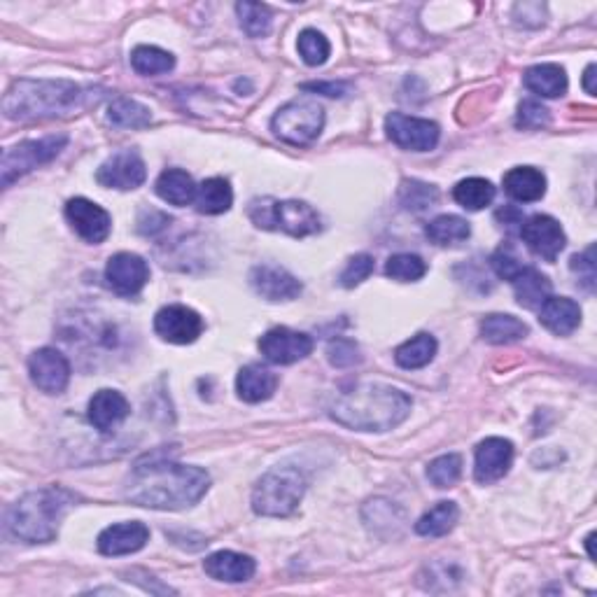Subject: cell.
Here are the masks:
<instances>
[{
    "mask_svg": "<svg viewBox=\"0 0 597 597\" xmlns=\"http://www.w3.org/2000/svg\"><path fill=\"white\" fill-rule=\"evenodd\" d=\"M490 264H493L497 276L504 280H514L518 273L525 269L521 259H518L511 250H504V248L495 252L493 259H490Z\"/></svg>",
    "mask_w": 597,
    "mask_h": 597,
    "instance_id": "obj_44",
    "label": "cell"
},
{
    "mask_svg": "<svg viewBox=\"0 0 597 597\" xmlns=\"http://www.w3.org/2000/svg\"><path fill=\"white\" fill-rule=\"evenodd\" d=\"M145 178H147L145 161L136 150L115 152L108 161H103L96 173L98 185L110 187V189H122V192L138 189L145 182Z\"/></svg>",
    "mask_w": 597,
    "mask_h": 597,
    "instance_id": "obj_11",
    "label": "cell"
},
{
    "mask_svg": "<svg viewBox=\"0 0 597 597\" xmlns=\"http://www.w3.org/2000/svg\"><path fill=\"white\" fill-rule=\"evenodd\" d=\"M371 273H374V257L371 255H355L350 262L346 264V269L341 273V285L343 287H357L360 283H364Z\"/></svg>",
    "mask_w": 597,
    "mask_h": 597,
    "instance_id": "obj_43",
    "label": "cell"
},
{
    "mask_svg": "<svg viewBox=\"0 0 597 597\" xmlns=\"http://www.w3.org/2000/svg\"><path fill=\"white\" fill-rule=\"evenodd\" d=\"M259 350L271 364H294L313 353V339L290 327H276L259 339Z\"/></svg>",
    "mask_w": 597,
    "mask_h": 597,
    "instance_id": "obj_12",
    "label": "cell"
},
{
    "mask_svg": "<svg viewBox=\"0 0 597 597\" xmlns=\"http://www.w3.org/2000/svg\"><path fill=\"white\" fill-rule=\"evenodd\" d=\"M154 332L175 346H187L203 334V318L194 308L171 304L154 315Z\"/></svg>",
    "mask_w": 597,
    "mask_h": 597,
    "instance_id": "obj_10",
    "label": "cell"
},
{
    "mask_svg": "<svg viewBox=\"0 0 597 597\" xmlns=\"http://www.w3.org/2000/svg\"><path fill=\"white\" fill-rule=\"evenodd\" d=\"M301 89L315 91V94H325L332 98H341L348 94L350 87L346 82H306V84H301Z\"/></svg>",
    "mask_w": 597,
    "mask_h": 597,
    "instance_id": "obj_46",
    "label": "cell"
},
{
    "mask_svg": "<svg viewBox=\"0 0 597 597\" xmlns=\"http://www.w3.org/2000/svg\"><path fill=\"white\" fill-rule=\"evenodd\" d=\"M411 397L383 383H362L341 392L332 404V418L348 430L388 432L411 413Z\"/></svg>",
    "mask_w": 597,
    "mask_h": 597,
    "instance_id": "obj_2",
    "label": "cell"
},
{
    "mask_svg": "<svg viewBox=\"0 0 597 597\" xmlns=\"http://www.w3.org/2000/svg\"><path fill=\"white\" fill-rule=\"evenodd\" d=\"M453 199L467 210H483L493 203L495 187H493V182L486 178H467V180H460L458 185H455Z\"/></svg>",
    "mask_w": 597,
    "mask_h": 597,
    "instance_id": "obj_34",
    "label": "cell"
},
{
    "mask_svg": "<svg viewBox=\"0 0 597 597\" xmlns=\"http://www.w3.org/2000/svg\"><path fill=\"white\" fill-rule=\"evenodd\" d=\"M250 285L266 301H292L304 290L290 271L269 264L255 266L250 271Z\"/></svg>",
    "mask_w": 597,
    "mask_h": 597,
    "instance_id": "obj_18",
    "label": "cell"
},
{
    "mask_svg": "<svg viewBox=\"0 0 597 597\" xmlns=\"http://www.w3.org/2000/svg\"><path fill=\"white\" fill-rule=\"evenodd\" d=\"M28 374L38 390L47 395H59L70 381V364L59 350L40 348L28 360Z\"/></svg>",
    "mask_w": 597,
    "mask_h": 597,
    "instance_id": "obj_15",
    "label": "cell"
},
{
    "mask_svg": "<svg viewBox=\"0 0 597 597\" xmlns=\"http://www.w3.org/2000/svg\"><path fill=\"white\" fill-rule=\"evenodd\" d=\"M593 539H595V535H588V539H586V546H588V556H591V558H595V551H593Z\"/></svg>",
    "mask_w": 597,
    "mask_h": 597,
    "instance_id": "obj_48",
    "label": "cell"
},
{
    "mask_svg": "<svg viewBox=\"0 0 597 597\" xmlns=\"http://www.w3.org/2000/svg\"><path fill=\"white\" fill-rule=\"evenodd\" d=\"M327 355H329V362H332L334 367H339V369L355 367V364L362 360L360 346H357V343L350 341V339H334L327 346Z\"/></svg>",
    "mask_w": 597,
    "mask_h": 597,
    "instance_id": "obj_42",
    "label": "cell"
},
{
    "mask_svg": "<svg viewBox=\"0 0 597 597\" xmlns=\"http://www.w3.org/2000/svg\"><path fill=\"white\" fill-rule=\"evenodd\" d=\"M194 203L196 210L203 215H222L234 203V192H231V185L224 178H210L196 187Z\"/></svg>",
    "mask_w": 597,
    "mask_h": 597,
    "instance_id": "obj_27",
    "label": "cell"
},
{
    "mask_svg": "<svg viewBox=\"0 0 597 597\" xmlns=\"http://www.w3.org/2000/svg\"><path fill=\"white\" fill-rule=\"evenodd\" d=\"M504 192L518 203H535L546 194V175L535 166H516L504 175Z\"/></svg>",
    "mask_w": 597,
    "mask_h": 597,
    "instance_id": "obj_23",
    "label": "cell"
},
{
    "mask_svg": "<svg viewBox=\"0 0 597 597\" xmlns=\"http://www.w3.org/2000/svg\"><path fill=\"white\" fill-rule=\"evenodd\" d=\"M131 66L140 75H164L173 70L175 59L171 52L154 45H138L131 52Z\"/></svg>",
    "mask_w": 597,
    "mask_h": 597,
    "instance_id": "obj_35",
    "label": "cell"
},
{
    "mask_svg": "<svg viewBox=\"0 0 597 597\" xmlns=\"http://www.w3.org/2000/svg\"><path fill=\"white\" fill-rule=\"evenodd\" d=\"M157 194L171 206H189L196 199V185L187 171L168 168V171L159 175Z\"/></svg>",
    "mask_w": 597,
    "mask_h": 597,
    "instance_id": "obj_29",
    "label": "cell"
},
{
    "mask_svg": "<svg viewBox=\"0 0 597 597\" xmlns=\"http://www.w3.org/2000/svg\"><path fill=\"white\" fill-rule=\"evenodd\" d=\"M425 234L434 245L448 248V245H458L467 241L469 234H472V227H469L467 220H462L458 215H441L437 220L427 224Z\"/></svg>",
    "mask_w": 597,
    "mask_h": 597,
    "instance_id": "obj_32",
    "label": "cell"
},
{
    "mask_svg": "<svg viewBox=\"0 0 597 597\" xmlns=\"http://www.w3.org/2000/svg\"><path fill=\"white\" fill-rule=\"evenodd\" d=\"M514 283V292L518 304L525 308H539L546 299L551 297V283L544 273H539L532 266H525V269L518 273V276L511 280Z\"/></svg>",
    "mask_w": 597,
    "mask_h": 597,
    "instance_id": "obj_28",
    "label": "cell"
},
{
    "mask_svg": "<svg viewBox=\"0 0 597 597\" xmlns=\"http://www.w3.org/2000/svg\"><path fill=\"white\" fill-rule=\"evenodd\" d=\"M462 476V458L458 453L441 455V458L432 460L427 467V479H430L437 488H453Z\"/></svg>",
    "mask_w": 597,
    "mask_h": 597,
    "instance_id": "obj_38",
    "label": "cell"
},
{
    "mask_svg": "<svg viewBox=\"0 0 597 597\" xmlns=\"http://www.w3.org/2000/svg\"><path fill=\"white\" fill-rule=\"evenodd\" d=\"M437 355V339L432 334H416L395 350V360L402 369H423Z\"/></svg>",
    "mask_w": 597,
    "mask_h": 597,
    "instance_id": "obj_30",
    "label": "cell"
},
{
    "mask_svg": "<svg viewBox=\"0 0 597 597\" xmlns=\"http://www.w3.org/2000/svg\"><path fill=\"white\" fill-rule=\"evenodd\" d=\"M208 488L210 476L206 469L154 455L133 467L124 486V497L138 507L180 511L194 507Z\"/></svg>",
    "mask_w": 597,
    "mask_h": 597,
    "instance_id": "obj_1",
    "label": "cell"
},
{
    "mask_svg": "<svg viewBox=\"0 0 597 597\" xmlns=\"http://www.w3.org/2000/svg\"><path fill=\"white\" fill-rule=\"evenodd\" d=\"M539 320L549 332L567 336L581 325V308L570 297H549L539 306Z\"/></svg>",
    "mask_w": 597,
    "mask_h": 597,
    "instance_id": "obj_22",
    "label": "cell"
},
{
    "mask_svg": "<svg viewBox=\"0 0 597 597\" xmlns=\"http://www.w3.org/2000/svg\"><path fill=\"white\" fill-rule=\"evenodd\" d=\"M250 220L262 229L285 231L294 238L318 234L322 229L320 215L304 201L255 199L248 208Z\"/></svg>",
    "mask_w": 597,
    "mask_h": 597,
    "instance_id": "obj_6",
    "label": "cell"
},
{
    "mask_svg": "<svg viewBox=\"0 0 597 597\" xmlns=\"http://www.w3.org/2000/svg\"><path fill=\"white\" fill-rule=\"evenodd\" d=\"M238 19H241L243 31L250 35V38H264L271 31L273 14L266 5L262 3H238L236 5Z\"/></svg>",
    "mask_w": 597,
    "mask_h": 597,
    "instance_id": "obj_37",
    "label": "cell"
},
{
    "mask_svg": "<svg viewBox=\"0 0 597 597\" xmlns=\"http://www.w3.org/2000/svg\"><path fill=\"white\" fill-rule=\"evenodd\" d=\"M325 126V110L320 103L299 98L283 105L271 119V129L280 140L290 145H308L320 136Z\"/></svg>",
    "mask_w": 597,
    "mask_h": 597,
    "instance_id": "obj_7",
    "label": "cell"
},
{
    "mask_svg": "<svg viewBox=\"0 0 597 597\" xmlns=\"http://www.w3.org/2000/svg\"><path fill=\"white\" fill-rule=\"evenodd\" d=\"M385 131L392 143L411 152H430L439 143V126L430 119L409 117L404 112H392L385 117Z\"/></svg>",
    "mask_w": 597,
    "mask_h": 597,
    "instance_id": "obj_9",
    "label": "cell"
},
{
    "mask_svg": "<svg viewBox=\"0 0 597 597\" xmlns=\"http://www.w3.org/2000/svg\"><path fill=\"white\" fill-rule=\"evenodd\" d=\"M278 388V376L271 369L262 367V364H250L243 367L241 374L236 378L238 397L248 404H259L273 397V392Z\"/></svg>",
    "mask_w": 597,
    "mask_h": 597,
    "instance_id": "obj_24",
    "label": "cell"
},
{
    "mask_svg": "<svg viewBox=\"0 0 597 597\" xmlns=\"http://www.w3.org/2000/svg\"><path fill=\"white\" fill-rule=\"evenodd\" d=\"M131 406L126 397L117 390H98L89 402V423L98 432L108 434L129 418Z\"/></svg>",
    "mask_w": 597,
    "mask_h": 597,
    "instance_id": "obj_20",
    "label": "cell"
},
{
    "mask_svg": "<svg viewBox=\"0 0 597 597\" xmlns=\"http://www.w3.org/2000/svg\"><path fill=\"white\" fill-rule=\"evenodd\" d=\"M460 518V509L455 502H439L437 507L427 511V514L416 523V532L420 537H446L455 528Z\"/></svg>",
    "mask_w": 597,
    "mask_h": 597,
    "instance_id": "obj_31",
    "label": "cell"
},
{
    "mask_svg": "<svg viewBox=\"0 0 597 597\" xmlns=\"http://www.w3.org/2000/svg\"><path fill=\"white\" fill-rule=\"evenodd\" d=\"M84 89L70 80H19L3 98V112L14 122L66 117L84 103Z\"/></svg>",
    "mask_w": 597,
    "mask_h": 597,
    "instance_id": "obj_3",
    "label": "cell"
},
{
    "mask_svg": "<svg viewBox=\"0 0 597 597\" xmlns=\"http://www.w3.org/2000/svg\"><path fill=\"white\" fill-rule=\"evenodd\" d=\"M105 280L119 297H136L150 280V266L133 252H119L105 266Z\"/></svg>",
    "mask_w": 597,
    "mask_h": 597,
    "instance_id": "obj_13",
    "label": "cell"
},
{
    "mask_svg": "<svg viewBox=\"0 0 597 597\" xmlns=\"http://www.w3.org/2000/svg\"><path fill=\"white\" fill-rule=\"evenodd\" d=\"M523 82L532 94L544 98H558L567 91V75L558 63H539V66L528 68Z\"/></svg>",
    "mask_w": 597,
    "mask_h": 597,
    "instance_id": "obj_25",
    "label": "cell"
},
{
    "mask_svg": "<svg viewBox=\"0 0 597 597\" xmlns=\"http://www.w3.org/2000/svg\"><path fill=\"white\" fill-rule=\"evenodd\" d=\"M549 119V108H544L535 98H528V101L518 105L516 124L521 126V129H544V126L549 124Z\"/></svg>",
    "mask_w": 597,
    "mask_h": 597,
    "instance_id": "obj_41",
    "label": "cell"
},
{
    "mask_svg": "<svg viewBox=\"0 0 597 597\" xmlns=\"http://www.w3.org/2000/svg\"><path fill=\"white\" fill-rule=\"evenodd\" d=\"M297 47L301 59H304L308 66H322V63L329 59V52H332L329 40L320 31H315V28H306V31L299 33Z\"/></svg>",
    "mask_w": 597,
    "mask_h": 597,
    "instance_id": "obj_39",
    "label": "cell"
},
{
    "mask_svg": "<svg viewBox=\"0 0 597 597\" xmlns=\"http://www.w3.org/2000/svg\"><path fill=\"white\" fill-rule=\"evenodd\" d=\"M66 217L77 236L87 243H103L110 236L112 217L105 208L89 199H70L66 203Z\"/></svg>",
    "mask_w": 597,
    "mask_h": 597,
    "instance_id": "obj_14",
    "label": "cell"
},
{
    "mask_svg": "<svg viewBox=\"0 0 597 597\" xmlns=\"http://www.w3.org/2000/svg\"><path fill=\"white\" fill-rule=\"evenodd\" d=\"M584 89H586V94H591V96H595V63H591V66L586 68V75H584Z\"/></svg>",
    "mask_w": 597,
    "mask_h": 597,
    "instance_id": "obj_47",
    "label": "cell"
},
{
    "mask_svg": "<svg viewBox=\"0 0 597 597\" xmlns=\"http://www.w3.org/2000/svg\"><path fill=\"white\" fill-rule=\"evenodd\" d=\"M77 495L66 488L49 486L21 497L7 514V528L26 544H47L59 535L61 521L75 507Z\"/></svg>",
    "mask_w": 597,
    "mask_h": 597,
    "instance_id": "obj_4",
    "label": "cell"
},
{
    "mask_svg": "<svg viewBox=\"0 0 597 597\" xmlns=\"http://www.w3.org/2000/svg\"><path fill=\"white\" fill-rule=\"evenodd\" d=\"M572 271L579 276V283L584 285L588 292H593V287H595V250L588 248L584 255H574Z\"/></svg>",
    "mask_w": 597,
    "mask_h": 597,
    "instance_id": "obj_45",
    "label": "cell"
},
{
    "mask_svg": "<svg viewBox=\"0 0 597 597\" xmlns=\"http://www.w3.org/2000/svg\"><path fill=\"white\" fill-rule=\"evenodd\" d=\"M203 570L210 579L215 581H227V584H241V581L252 579L257 565L250 556H243V553L234 551H217L213 556L206 558L203 563Z\"/></svg>",
    "mask_w": 597,
    "mask_h": 597,
    "instance_id": "obj_21",
    "label": "cell"
},
{
    "mask_svg": "<svg viewBox=\"0 0 597 597\" xmlns=\"http://www.w3.org/2000/svg\"><path fill=\"white\" fill-rule=\"evenodd\" d=\"M68 136H45L40 140H24V143L10 147L3 154V185L10 187L21 175L31 173L33 168L45 166L59 157V152L66 147Z\"/></svg>",
    "mask_w": 597,
    "mask_h": 597,
    "instance_id": "obj_8",
    "label": "cell"
},
{
    "mask_svg": "<svg viewBox=\"0 0 597 597\" xmlns=\"http://www.w3.org/2000/svg\"><path fill=\"white\" fill-rule=\"evenodd\" d=\"M306 493V479L294 467H276L264 474L252 493V509L259 516L285 518L297 511Z\"/></svg>",
    "mask_w": 597,
    "mask_h": 597,
    "instance_id": "obj_5",
    "label": "cell"
},
{
    "mask_svg": "<svg viewBox=\"0 0 597 597\" xmlns=\"http://www.w3.org/2000/svg\"><path fill=\"white\" fill-rule=\"evenodd\" d=\"M108 119L119 129H145L152 124V112L133 98H115L108 108Z\"/></svg>",
    "mask_w": 597,
    "mask_h": 597,
    "instance_id": "obj_33",
    "label": "cell"
},
{
    "mask_svg": "<svg viewBox=\"0 0 597 597\" xmlns=\"http://www.w3.org/2000/svg\"><path fill=\"white\" fill-rule=\"evenodd\" d=\"M521 236L528 248L546 262H556L565 250V231L558 220L549 215H535L521 227Z\"/></svg>",
    "mask_w": 597,
    "mask_h": 597,
    "instance_id": "obj_17",
    "label": "cell"
},
{
    "mask_svg": "<svg viewBox=\"0 0 597 597\" xmlns=\"http://www.w3.org/2000/svg\"><path fill=\"white\" fill-rule=\"evenodd\" d=\"M385 273L399 283H416L427 273V264L418 255H395L385 264Z\"/></svg>",
    "mask_w": 597,
    "mask_h": 597,
    "instance_id": "obj_40",
    "label": "cell"
},
{
    "mask_svg": "<svg viewBox=\"0 0 597 597\" xmlns=\"http://www.w3.org/2000/svg\"><path fill=\"white\" fill-rule=\"evenodd\" d=\"M511 462H514V444L509 439L490 437L476 446L474 476L483 486L504 479L509 474Z\"/></svg>",
    "mask_w": 597,
    "mask_h": 597,
    "instance_id": "obj_16",
    "label": "cell"
},
{
    "mask_svg": "<svg viewBox=\"0 0 597 597\" xmlns=\"http://www.w3.org/2000/svg\"><path fill=\"white\" fill-rule=\"evenodd\" d=\"M528 332V325L509 313H493L481 322L483 339L488 343H495V346H507V343L521 341L528 336Z\"/></svg>",
    "mask_w": 597,
    "mask_h": 597,
    "instance_id": "obj_26",
    "label": "cell"
},
{
    "mask_svg": "<svg viewBox=\"0 0 597 597\" xmlns=\"http://www.w3.org/2000/svg\"><path fill=\"white\" fill-rule=\"evenodd\" d=\"M147 539H150V530L138 521L110 525L98 535V551L103 556H129L143 549Z\"/></svg>",
    "mask_w": 597,
    "mask_h": 597,
    "instance_id": "obj_19",
    "label": "cell"
},
{
    "mask_svg": "<svg viewBox=\"0 0 597 597\" xmlns=\"http://www.w3.org/2000/svg\"><path fill=\"white\" fill-rule=\"evenodd\" d=\"M399 206L411 213H423V210L432 208L439 199V192L432 185H425L420 180H404L399 187Z\"/></svg>",
    "mask_w": 597,
    "mask_h": 597,
    "instance_id": "obj_36",
    "label": "cell"
}]
</instances>
